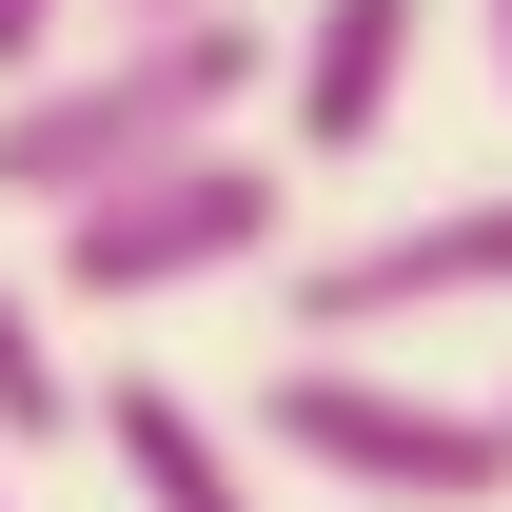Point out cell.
<instances>
[{
	"mask_svg": "<svg viewBox=\"0 0 512 512\" xmlns=\"http://www.w3.org/2000/svg\"><path fill=\"white\" fill-rule=\"evenodd\" d=\"M276 79V20L256 0H197V20H99V60H40L0 79V197L20 217H60V197L138 178V158H178V138H237V99Z\"/></svg>",
	"mask_w": 512,
	"mask_h": 512,
	"instance_id": "6da1fadb",
	"label": "cell"
},
{
	"mask_svg": "<svg viewBox=\"0 0 512 512\" xmlns=\"http://www.w3.org/2000/svg\"><path fill=\"white\" fill-rule=\"evenodd\" d=\"M256 434L296 453V473H335L355 512H493L512 493V414L493 394H434V375H394V355H335V335H296L256 375Z\"/></svg>",
	"mask_w": 512,
	"mask_h": 512,
	"instance_id": "7a4b0ae2",
	"label": "cell"
},
{
	"mask_svg": "<svg viewBox=\"0 0 512 512\" xmlns=\"http://www.w3.org/2000/svg\"><path fill=\"white\" fill-rule=\"evenodd\" d=\"M40 237H60L40 276H60L79 316H158V296H197V276H237V256L296 237V158H276V138H178V158L60 197Z\"/></svg>",
	"mask_w": 512,
	"mask_h": 512,
	"instance_id": "3957f363",
	"label": "cell"
},
{
	"mask_svg": "<svg viewBox=\"0 0 512 512\" xmlns=\"http://www.w3.org/2000/svg\"><path fill=\"white\" fill-rule=\"evenodd\" d=\"M493 296H512V197H434L355 256H296V335H335V355H394V335L493 316Z\"/></svg>",
	"mask_w": 512,
	"mask_h": 512,
	"instance_id": "277c9868",
	"label": "cell"
},
{
	"mask_svg": "<svg viewBox=\"0 0 512 512\" xmlns=\"http://www.w3.org/2000/svg\"><path fill=\"white\" fill-rule=\"evenodd\" d=\"M414 40H434L414 0H296V20H276V79H256V99H276V158H296V178H316V158H375L394 99H414Z\"/></svg>",
	"mask_w": 512,
	"mask_h": 512,
	"instance_id": "5b68a950",
	"label": "cell"
},
{
	"mask_svg": "<svg viewBox=\"0 0 512 512\" xmlns=\"http://www.w3.org/2000/svg\"><path fill=\"white\" fill-rule=\"evenodd\" d=\"M79 434H99V473H119L138 512H256V453L217 434V394H178V375H138V355H119L99 394H79Z\"/></svg>",
	"mask_w": 512,
	"mask_h": 512,
	"instance_id": "8992f818",
	"label": "cell"
},
{
	"mask_svg": "<svg viewBox=\"0 0 512 512\" xmlns=\"http://www.w3.org/2000/svg\"><path fill=\"white\" fill-rule=\"evenodd\" d=\"M40 434H79V355H60V296L0 256V453H40Z\"/></svg>",
	"mask_w": 512,
	"mask_h": 512,
	"instance_id": "52a82bcc",
	"label": "cell"
},
{
	"mask_svg": "<svg viewBox=\"0 0 512 512\" xmlns=\"http://www.w3.org/2000/svg\"><path fill=\"white\" fill-rule=\"evenodd\" d=\"M60 40H79V0H0V79H40Z\"/></svg>",
	"mask_w": 512,
	"mask_h": 512,
	"instance_id": "ba28073f",
	"label": "cell"
},
{
	"mask_svg": "<svg viewBox=\"0 0 512 512\" xmlns=\"http://www.w3.org/2000/svg\"><path fill=\"white\" fill-rule=\"evenodd\" d=\"M473 20H493V99H512V0H473Z\"/></svg>",
	"mask_w": 512,
	"mask_h": 512,
	"instance_id": "9c48e42d",
	"label": "cell"
},
{
	"mask_svg": "<svg viewBox=\"0 0 512 512\" xmlns=\"http://www.w3.org/2000/svg\"><path fill=\"white\" fill-rule=\"evenodd\" d=\"M99 20H197V0H99Z\"/></svg>",
	"mask_w": 512,
	"mask_h": 512,
	"instance_id": "30bf717a",
	"label": "cell"
},
{
	"mask_svg": "<svg viewBox=\"0 0 512 512\" xmlns=\"http://www.w3.org/2000/svg\"><path fill=\"white\" fill-rule=\"evenodd\" d=\"M0 512H20V453H0Z\"/></svg>",
	"mask_w": 512,
	"mask_h": 512,
	"instance_id": "8fae6325",
	"label": "cell"
},
{
	"mask_svg": "<svg viewBox=\"0 0 512 512\" xmlns=\"http://www.w3.org/2000/svg\"><path fill=\"white\" fill-rule=\"evenodd\" d=\"M493 414H512V394H493Z\"/></svg>",
	"mask_w": 512,
	"mask_h": 512,
	"instance_id": "7c38bea8",
	"label": "cell"
}]
</instances>
